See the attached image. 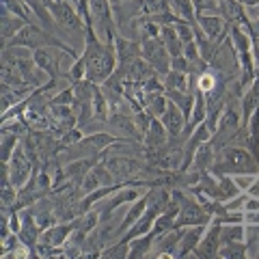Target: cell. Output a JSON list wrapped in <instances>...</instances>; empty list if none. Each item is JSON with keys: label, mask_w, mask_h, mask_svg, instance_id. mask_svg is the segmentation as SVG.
Wrapping results in <instances>:
<instances>
[{"label": "cell", "mask_w": 259, "mask_h": 259, "mask_svg": "<svg viewBox=\"0 0 259 259\" xmlns=\"http://www.w3.org/2000/svg\"><path fill=\"white\" fill-rule=\"evenodd\" d=\"M82 59L87 61V80L93 84H104L119 67L115 44H104L93 28H87Z\"/></svg>", "instance_id": "obj_1"}, {"label": "cell", "mask_w": 259, "mask_h": 259, "mask_svg": "<svg viewBox=\"0 0 259 259\" xmlns=\"http://www.w3.org/2000/svg\"><path fill=\"white\" fill-rule=\"evenodd\" d=\"M214 175H240V173H253L259 175V160L242 145H227L221 151H216V160L212 168Z\"/></svg>", "instance_id": "obj_2"}, {"label": "cell", "mask_w": 259, "mask_h": 259, "mask_svg": "<svg viewBox=\"0 0 259 259\" xmlns=\"http://www.w3.org/2000/svg\"><path fill=\"white\" fill-rule=\"evenodd\" d=\"M173 197L180 201V214L175 218L173 227H180V229H186V227H194V225H209L212 223V214L201 205V201L194 197L192 192L182 190V188H173Z\"/></svg>", "instance_id": "obj_3"}, {"label": "cell", "mask_w": 259, "mask_h": 259, "mask_svg": "<svg viewBox=\"0 0 259 259\" xmlns=\"http://www.w3.org/2000/svg\"><path fill=\"white\" fill-rule=\"evenodd\" d=\"M209 69H214L223 80H229V82L233 78H238V74H240V54L236 52V48L231 46L229 37H227L223 44H218L212 61H209Z\"/></svg>", "instance_id": "obj_4"}, {"label": "cell", "mask_w": 259, "mask_h": 259, "mask_svg": "<svg viewBox=\"0 0 259 259\" xmlns=\"http://www.w3.org/2000/svg\"><path fill=\"white\" fill-rule=\"evenodd\" d=\"M3 168H5V177L15 186V188H22V186H26L30 177L37 173L35 164H32V160L26 156V151H24V147H22V143L18 145V149H15L11 160L9 162H3Z\"/></svg>", "instance_id": "obj_5"}, {"label": "cell", "mask_w": 259, "mask_h": 259, "mask_svg": "<svg viewBox=\"0 0 259 259\" xmlns=\"http://www.w3.org/2000/svg\"><path fill=\"white\" fill-rule=\"evenodd\" d=\"M141 56L151 65V69L156 71L158 76L164 78L168 71H171V54L166 52V48L160 37H151V39L141 41Z\"/></svg>", "instance_id": "obj_6"}, {"label": "cell", "mask_w": 259, "mask_h": 259, "mask_svg": "<svg viewBox=\"0 0 259 259\" xmlns=\"http://www.w3.org/2000/svg\"><path fill=\"white\" fill-rule=\"evenodd\" d=\"M48 11H50V15L54 18L56 26H59L61 30L65 32H74V35H87V24L82 22V18L78 15V11L71 7L69 3H54L48 7Z\"/></svg>", "instance_id": "obj_7"}, {"label": "cell", "mask_w": 259, "mask_h": 259, "mask_svg": "<svg viewBox=\"0 0 259 259\" xmlns=\"http://www.w3.org/2000/svg\"><path fill=\"white\" fill-rule=\"evenodd\" d=\"M182 233L184 229H180V227H171V229L158 233L151 248V257H177V246H180Z\"/></svg>", "instance_id": "obj_8"}, {"label": "cell", "mask_w": 259, "mask_h": 259, "mask_svg": "<svg viewBox=\"0 0 259 259\" xmlns=\"http://www.w3.org/2000/svg\"><path fill=\"white\" fill-rule=\"evenodd\" d=\"M218 248H221V225L218 223H209L207 229L201 238L199 246L194 248V257L199 259H209V257H218Z\"/></svg>", "instance_id": "obj_9"}, {"label": "cell", "mask_w": 259, "mask_h": 259, "mask_svg": "<svg viewBox=\"0 0 259 259\" xmlns=\"http://www.w3.org/2000/svg\"><path fill=\"white\" fill-rule=\"evenodd\" d=\"M74 229H76L74 221H69V223H56V225L48 227V229L41 231L39 242H44V244H52V246H65Z\"/></svg>", "instance_id": "obj_10"}, {"label": "cell", "mask_w": 259, "mask_h": 259, "mask_svg": "<svg viewBox=\"0 0 259 259\" xmlns=\"http://www.w3.org/2000/svg\"><path fill=\"white\" fill-rule=\"evenodd\" d=\"M160 121L164 123V127H166V132H168V136H182L184 134V130H186V123H188V119H186V115L175 106L173 102H168V106H166V110H164V115L160 117Z\"/></svg>", "instance_id": "obj_11"}, {"label": "cell", "mask_w": 259, "mask_h": 259, "mask_svg": "<svg viewBox=\"0 0 259 259\" xmlns=\"http://www.w3.org/2000/svg\"><path fill=\"white\" fill-rule=\"evenodd\" d=\"M207 229V225H194V227H186L180 240V246H177V257H188L194 253V248L199 246L201 238Z\"/></svg>", "instance_id": "obj_12"}, {"label": "cell", "mask_w": 259, "mask_h": 259, "mask_svg": "<svg viewBox=\"0 0 259 259\" xmlns=\"http://www.w3.org/2000/svg\"><path fill=\"white\" fill-rule=\"evenodd\" d=\"M26 20L18 18V15H13L9 9H5L3 7V15H0V35H3V48L11 41V39L18 35V32L26 26Z\"/></svg>", "instance_id": "obj_13"}, {"label": "cell", "mask_w": 259, "mask_h": 259, "mask_svg": "<svg viewBox=\"0 0 259 259\" xmlns=\"http://www.w3.org/2000/svg\"><path fill=\"white\" fill-rule=\"evenodd\" d=\"M147 203H149V190L143 194L141 199H136L134 203H130L127 205V209H125V216H123V221H121V225H119V229H117V236L121 238L123 236V233L130 229V227H132L136 221H139V218L145 214V209H147Z\"/></svg>", "instance_id": "obj_14"}, {"label": "cell", "mask_w": 259, "mask_h": 259, "mask_svg": "<svg viewBox=\"0 0 259 259\" xmlns=\"http://www.w3.org/2000/svg\"><path fill=\"white\" fill-rule=\"evenodd\" d=\"M168 139H171V136H168L164 123H162L160 119H151L147 132L143 134V145L147 149H160L168 143Z\"/></svg>", "instance_id": "obj_15"}, {"label": "cell", "mask_w": 259, "mask_h": 259, "mask_svg": "<svg viewBox=\"0 0 259 259\" xmlns=\"http://www.w3.org/2000/svg\"><path fill=\"white\" fill-rule=\"evenodd\" d=\"M115 52H117L119 65H125V63H130V61H134V59H139L141 56V41L139 39H130V37H123V35H117Z\"/></svg>", "instance_id": "obj_16"}, {"label": "cell", "mask_w": 259, "mask_h": 259, "mask_svg": "<svg viewBox=\"0 0 259 259\" xmlns=\"http://www.w3.org/2000/svg\"><path fill=\"white\" fill-rule=\"evenodd\" d=\"M240 108H242V125L250 119L255 110H259V76L246 87L244 95L240 97Z\"/></svg>", "instance_id": "obj_17"}, {"label": "cell", "mask_w": 259, "mask_h": 259, "mask_svg": "<svg viewBox=\"0 0 259 259\" xmlns=\"http://www.w3.org/2000/svg\"><path fill=\"white\" fill-rule=\"evenodd\" d=\"M214 160H216V149H214L212 141H207V143H203V145H201V147L197 149V153H194L190 168H192V171H199V173L209 171V168H212V164H214ZM190 168H188V171H190Z\"/></svg>", "instance_id": "obj_18"}, {"label": "cell", "mask_w": 259, "mask_h": 259, "mask_svg": "<svg viewBox=\"0 0 259 259\" xmlns=\"http://www.w3.org/2000/svg\"><path fill=\"white\" fill-rule=\"evenodd\" d=\"M156 242V231H149L145 236H139L134 240H130V257L127 259H143V257H151V248Z\"/></svg>", "instance_id": "obj_19"}, {"label": "cell", "mask_w": 259, "mask_h": 259, "mask_svg": "<svg viewBox=\"0 0 259 259\" xmlns=\"http://www.w3.org/2000/svg\"><path fill=\"white\" fill-rule=\"evenodd\" d=\"M229 41H231L233 48H236L238 54L253 50V35H250L248 28L240 26V24H231V28H229Z\"/></svg>", "instance_id": "obj_20"}, {"label": "cell", "mask_w": 259, "mask_h": 259, "mask_svg": "<svg viewBox=\"0 0 259 259\" xmlns=\"http://www.w3.org/2000/svg\"><path fill=\"white\" fill-rule=\"evenodd\" d=\"M160 39H162V44H164L166 52L171 54V59H173V56H182L184 54V41L180 39V35H177V30H175L173 24H166V26H162Z\"/></svg>", "instance_id": "obj_21"}, {"label": "cell", "mask_w": 259, "mask_h": 259, "mask_svg": "<svg viewBox=\"0 0 259 259\" xmlns=\"http://www.w3.org/2000/svg\"><path fill=\"white\" fill-rule=\"evenodd\" d=\"M231 242H246V223H227L221 225V246Z\"/></svg>", "instance_id": "obj_22"}, {"label": "cell", "mask_w": 259, "mask_h": 259, "mask_svg": "<svg viewBox=\"0 0 259 259\" xmlns=\"http://www.w3.org/2000/svg\"><path fill=\"white\" fill-rule=\"evenodd\" d=\"M166 106H168V97L164 93H145L143 108L147 110L153 119H160L162 115H164Z\"/></svg>", "instance_id": "obj_23"}, {"label": "cell", "mask_w": 259, "mask_h": 259, "mask_svg": "<svg viewBox=\"0 0 259 259\" xmlns=\"http://www.w3.org/2000/svg\"><path fill=\"white\" fill-rule=\"evenodd\" d=\"M162 80H164V91H186V93H194L192 87H190L188 74H184V71L171 69Z\"/></svg>", "instance_id": "obj_24"}, {"label": "cell", "mask_w": 259, "mask_h": 259, "mask_svg": "<svg viewBox=\"0 0 259 259\" xmlns=\"http://www.w3.org/2000/svg\"><path fill=\"white\" fill-rule=\"evenodd\" d=\"M22 143V136L11 132V130L3 127V139H0V156H3V162H9L11 156L18 149V145Z\"/></svg>", "instance_id": "obj_25"}, {"label": "cell", "mask_w": 259, "mask_h": 259, "mask_svg": "<svg viewBox=\"0 0 259 259\" xmlns=\"http://www.w3.org/2000/svg\"><path fill=\"white\" fill-rule=\"evenodd\" d=\"M164 95L168 97V102H173L177 108H180L186 119L190 117L192 106H194V93H186V91H164Z\"/></svg>", "instance_id": "obj_26"}, {"label": "cell", "mask_w": 259, "mask_h": 259, "mask_svg": "<svg viewBox=\"0 0 259 259\" xmlns=\"http://www.w3.org/2000/svg\"><path fill=\"white\" fill-rule=\"evenodd\" d=\"M100 257H104V259H127L130 257V242H125V240L110 242V244H106L102 248Z\"/></svg>", "instance_id": "obj_27"}, {"label": "cell", "mask_w": 259, "mask_h": 259, "mask_svg": "<svg viewBox=\"0 0 259 259\" xmlns=\"http://www.w3.org/2000/svg\"><path fill=\"white\" fill-rule=\"evenodd\" d=\"M168 5H171V11L182 22H194V20H197V13H194V7H192V0H168Z\"/></svg>", "instance_id": "obj_28"}, {"label": "cell", "mask_w": 259, "mask_h": 259, "mask_svg": "<svg viewBox=\"0 0 259 259\" xmlns=\"http://www.w3.org/2000/svg\"><path fill=\"white\" fill-rule=\"evenodd\" d=\"M218 257H225V259L248 257V244L246 242H231V244H223L221 248H218Z\"/></svg>", "instance_id": "obj_29"}, {"label": "cell", "mask_w": 259, "mask_h": 259, "mask_svg": "<svg viewBox=\"0 0 259 259\" xmlns=\"http://www.w3.org/2000/svg\"><path fill=\"white\" fill-rule=\"evenodd\" d=\"M194 13H209V15H221V0H192Z\"/></svg>", "instance_id": "obj_30"}, {"label": "cell", "mask_w": 259, "mask_h": 259, "mask_svg": "<svg viewBox=\"0 0 259 259\" xmlns=\"http://www.w3.org/2000/svg\"><path fill=\"white\" fill-rule=\"evenodd\" d=\"M18 194H20V188H15V186L5 177V186H3V207H13L15 201H18Z\"/></svg>", "instance_id": "obj_31"}, {"label": "cell", "mask_w": 259, "mask_h": 259, "mask_svg": "<svg viewBox=\"0 0 259 259\" xmlns=\"http://www.w3.org/2000/svg\"><path fill=\"white\" fill-rule=\"evenodd\" d=\"M175 30H177V35H180V39L184 44H188V41H194V22H175L173 24Z\"/></svg>", "instance_id": "obj_32"}, {"label": "cell", "mask_w": 259, "mask_h": 259, "mask_svg": "<svg viewBox=\"0 0 259 259\" xmlns=\"http://www.w3.org/2000/svg\"><path fill=\"white\" fill-rule=\"evenodd\" d=\"M82 139H84V132H82V127H80V125H76V127L67 130V132H65V134H61L63 149H65V147H69V145H76V143H80Z\"/></svg>", "instance_id": "obj_33"}, {"label": "cell", "mask_w": 259, "mask_h": 259, "mask_svg": "<svg viewBox=\"0 0 259 259\" xmlns=\"http://www.w3.org/2000/svg\"><path fill=\"white\" fill-rule=\"evenodd\" d=\"M255 177L257 175H253V173H240V175H233V182H236V186H238L242 192H246L250 186H253Z\"/></svg>", "instance_id": "obj_34"}, {"label": "cell", "mask_w": 259, "mask_h": 259, "mask_svg": "<svg viewBox=\"0 0 259 259\" xmlns=\"http://www.w3.org/2000/svg\"><path fill=\"white\" fill-rule=\"evenodd\" d=\"M184 56H186V59H188L190 63H194V61H203V59H201V54H199V46H197V41L184 44Z\"/></svg>", "instance_id": "obj_35"}, {"label": "cell", "mask_w": 259, "mask_h": 259, "mask_svg": "<svg viewBox=\"0 0 259 259\" xmlns=\"http://www.w3.org/2000/svg\"><path fill=\"white\" fill-rule=\"evenodd\" d=\"M171 69L175 71H184V74H188V69H190V61L186 59V56H173L171 59Z\"/></svg>", "instance_id": "obj_36"}, {"label": "cell", "mask_w": 259, "mask_h": 259, "mask_svg": "<svg viewBox=\"0 0 259 259\" xmlns=\"http://www.w3.org/2000/svg\"><path fill=\"white\" fill-rule=\"evenodd\" d=\"M244 223L259 225V209H257V212H244Z\"/></svg>", "instance_id": "obj_37"}, {"label": "cell", "mask_w": 259, "mask_h": 259, "mask_svg": "<svg viewBox=\"0 0 259 259\" xmlns=\"http://www.w3.org/2000/svg\"><path fill=\"white\" fill-rule=\"evenodd\" d=\"M246 15H248V20H259V5L246 7Z\"/></svg>", "instance_id": "obj_38"}, {"label": "cell", "mask_w": 259, "mask_h": 259, "mask_svg": "<svg viewBox=\"0 0 259 259\" xmlns=\"http://www.w3.org/2000/svg\"><path fill=\"white\" fill-rule=\"evenodd\" d=\"M246 192L250 194V197H257V199H259V175L255 177V182H253V186H250V188H248Z\"/></svg>", "instance_id": "obj_39"}, {"label": "cell", "mask_w": 259, "mask_h": 259, "mask_svg": "<svg viewBox=\"0 0 259 259\" xmlns=\"http://www.w3.org/2000/svg\"><path fill=\"white\" fill-rule=\"evenodd\" d=\"M244 7H253V5H259V0H240Z\"/></svg>", "instance_id": "obj_40"}, {"label": "cell", "mask_w": 259, "mask_h": 259, "mask_svg": "<svg viewBox=\"0 0 259 259\" xmlns=\"http://www.w3.org/2000/svg\"><path fill=\"white\" fill-rule=\"evenodd\" d=\"M41 3H44L46 7H50V5H54V3H63V0H41Z\"/></svg>", "instance_id": "obj_41"}, {"label": "cell", "mask_w": 259, "mask_h": 259, "mask_svg": "<svg viewBox=\"0 0 259 259\" xmlns=\"http://www.w3.org/2000/svg\"><path fill=\"white\" fill-rule=\"evenodd\" d=\"M65 3H69L71 7H74V9H76V7H78V0H65Z\"/></svg>", "instance_id": "obj_42"}, {"label": "cell", "mask_w": 259, "mask_h": 259, "mask_svg": "<svg viewBox=\"0 0 259 259\" xmlns=\"http://www.w3.org/2000/svg\"><path fill=\"white\" fill-rule=\"evenodd\" d=\"M110 3H112V7H115V5H121V3H125V0H110Z\"/></svg>", "instance_id": "obj_43"}]
</instances>
